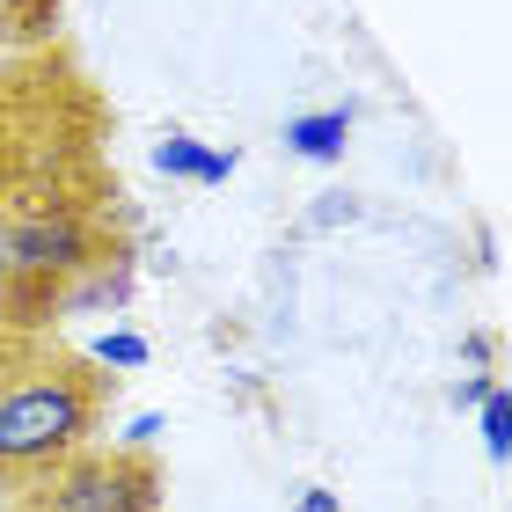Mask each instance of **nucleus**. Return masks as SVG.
Instances as JSON below:
<instances>
[{"mask_svg": "<svg viewBox=\"0 0 512 512\" xmlns=\"http://www.w3.org/2000/svg\"><path fill=\"white\" fill-rule=\"evenodd\" d=\"M118 103L66 37L0 52V227L125 213Z\"/></svg>", "mask_w": 512, "mask_h": 512, "instance_id": "1", "label": "nucleus"}, {"mask_svg": "<svg viewBox=\"0 0 512 512\" xmlns=\"http://www.w3.org/2000/svg\"><path fill=\"white\" fill-rule=\"evenodd\" d=\"M110 410H118V374L96 352L66 344L59 330L22 337V352L0 374V498L96 447Z\"/></svg>", "mask_w": 512, "mask_h": 512, "instance_id": "2", "label": "nucleus"}, {"mask_svg": "<svg viewBox=\"0 0 512 512\" xmlns=\"http://www.w3.org/2000/svg\"><path fill=\"white\" fill-rule=\"evenodd\" d=\"M0 512H169V469L147 439H96L0 498Z\"/></svg>", "mask_w": 512, "mask_h": 512, "instance_id": "3", "label": "nucleus"}, {"mask_svg": "<svg viewBox=\"0 0 512 512\" xmlns=\"http://www.w3.org/2000/svg\"><path fill=\"white\" fill-rule=\"evenodd\" d=\"M59 8L66 0H0V52H37V44L66 37Z\"/></svg>", "mask_w": 512, "mask_h": 512, "instance_id": "4", "label": "nucleus"}, {"mask_svg": "<svg viewBox=\"0 0 512 512\" xmlns=\"http://www.w3.org/2000/svg\"><path fill=\"white\" fill-rule=\"evenodd\" d=\"M344 132H352V110H322V118H293L286 125V147L308 154V161H337L344 154Z\"/></svg>", "mask_w": 512, "mask_h": 512, "instance_id": "5", "label": "nucleus"}, {"mask_svg": "<svg viewBox=\"0 0 512 512\" xmlns=\"http://www.w3.org/2000/svg\"><path fill=\"white\" fill-rule=\"evenodd\" d=\"M154 169H161V176H198V183H220L227 169H235V154H205V147H191L183 132H169V139L154 147Z\"/></svg>", "mask_w": 512, "mask_h": 512, "instance_id": "6", "label": "nucleus"}, {"mask_svg": "<svg viewBox=\"0 0 512 512\" xmlns=\"http://www.w3.org/2000/svg\"><path fill=\"white\" fill-rule=\"evenodd\" d=\"M96 359L118 374V366H147V337H132V330H118V337H103L96 344Z\"/></svg>", "mask_w": 512, "mask_h": 512, "instance_id": "7", "label": "nucleus"}, {"mask_svg": "<svg viewBox=\"0 0 512 512\" xmlns=\"http://www.w3.org/2000/svg\"><path fill=\"white\" fill-rule=\"evenodd\" d=\"M505 425H512V410H505V388L491 395V417H483V432H491V454H505Z\"/></svg>", "mask_w": 512, "mask_h": 512, "instance_id": "8", "label": "nucleus"}, {"mask_svg": "<svg viewBox=\"0 0 512 512\" xmlns=\"http://www.w3.org/2000/svg\"><path fill=\"white\" fill-rule=\"evenodd\" d=\"M22 352V330H8V322H0V374H8V359Z\"/></svg>", "mask_w": 512, "mask_h": 512, "instance_id": "9", "label": "nucleus"}, {"mask_svg": "<svg viewBox=\"0 0 512 512\" xmlns=\"http://www.w3.org/2000/svg\"><path fill=\"white\" fill-rule=\"evenodd\" d=\"M300 512H337V498H322V491H308V498H300Z\"/></svg>", "mask_w": 512, "mask_h": 512, "instance_id": "10", "label": "nucleus"}]
</instances>
